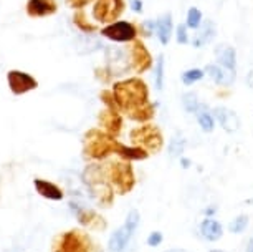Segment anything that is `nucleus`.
Instances as JSON below:
<instances>
[{"mask_svg": "<svg viewBox=\"0 0 253 252\" xmlns=\"http://www.w3.org/2000/svg\"><path fill=\"white\" fill-rule=\"evenodd\" d=\"M113 95L119 111L129 120L137 123H147L154 118V104L149 101V90L141 78H127L114 83Z\"/></svg>", "mask_w": 253, "mask_h": 252, "instance_id": "f257e3e1", "label": "nucleus"}, {"mask_svg": "<svg viewBox=\"0 0 253 252\" xmlns=\"http://www.w3.org/2000/svg\"><path fill=\"white\" fill-rule=\"evenodd\" d=\"M83 181L89 189L93 201L101 207H109L114 199V189L109 183L103 164H88L83 171Z\"/></svg>", "mask_w": 253, "mask_h": 252, "instance_id": "f03ea898", "label": "nucleus"}, {"mask_svg": "<svg viewBox=\"0 0 253 252\" xmlns=\"http://www.w3.org/2000/svg\"><path fill=\"white\" fill-rule=\"evenodd\" d=\"M118 140L103 130H89L83 140V154L88 159H104L109 154H116Z\"/></svg>", "mask_w": 253, "mask_h": 252, "instance_id": "7ed1b4c3", "label": "nucleus"}, {"mask_svg": "<svg viewBox=\"0 0 253 252\" xmlns=\"http://www.w3.org/2000/svg\"><path fill=\"white\" fill-rule=\"evenodd\" d=\"M104 171H106V176L113 189L118 194H126L132 191L136 184V176L129 161H111V163L104 164Z\"/></svg>", "mask_w": 253, "mask_h": 252, "instance_id": "20e7f679", "label": "nucleus"}, {"mask_svg": "<svg viewBox=\"0 0 253 252\" xmlns=\"http://www.w3.org/2000/svg\"><path fill=\"white\" fill-rule=\"evenodd\" d=\"M129 140L132 146H139V148L146 150L147 153H159L164 146V138L157 126L151 125V123H144V125L134 128L129 133Z\"/></svg>", "mask_w": 253, "mask_h": 252, "instance_id": "39448f33", "label": "nucleus"}, {"mask_svg": "<svg viewBox=\"0 0 253 252\" xmlns=\"http://www.w3.org/2000/svg\"><path fill=\"white\" fill-rule=\"evenodd\" d=\"M139 221H141V216L136 209L129 211V214L126 216V221L124 224L116 229L109 237V242H108V249L111 252H124V249L129 244V241L132 239L134 232L139 226Z\"/></svg>", "mask_w": 253, "mask_h": 252, "instance_id": "423d86ee", "label": "nucleus"}, {"mask_svg": "<svg viewBox=\"0 0 253 252\" xmlns=\"http://www.w3.org/2000/svg\"><path fill=\"white\" fill-rule=\"evenodd\" d=\"M53 252H89V239L81 231H68L55 239Z\"/></svg>", "mask_w": 253, "mask_h": 252, "instance_id": "0eeeda50", "label": "nucleus"}, {"mask_svg": "<svg viewBox=\"0 0 253 252\" xmlns=\"http://www.w3.org/2000/svg\"><path fill=\"white\" fill-rule=\"evenodd\" d=\"M104 55H106V70L111 77H123L129 70H132L127 50H123L119 47H108Z\"/></svg>", "mask_w": 253, "mask_h": 252, "instance_id": "6e6552de", "label": "nucleus"}, {"mask_svg": "<svg viewBox=\"0 0 253 252\" xmlns=\"http://www.w3.org/2000/svg\"><path fill=\"white\" fill-rule=\"evenodd\" d=\"M124 0H96L93 7V17L99 23H114L124 12Z\"/></svg>", "mask_w": 253, "mask_h": 252, "instance_id": "1a4fd4ad", "label": "nucleus"}, {"mask_svg": "<svg viewBox=\"0 0 253 252\" xmlns=\"http://www.w3.org/2000/svg\"><path fill=\"white\" fill-rule=\"evenodd\" d=\"M101 37H106V39L118 42V44H126V42L136 40L137 28L131 22H114L101 28Z\"/></svg>", "mask_w": 253, "mask_h": 252, "instance_id": "9d476101", "label": "nucleus"}, {"mask_svg": "<svg viewBox=\"0 0 253 252\" xmlns=\"http://www.w3.org/2000/svg\"><path fill=\"white\" fill-rule=\"evenodd\" d=\"M70 209L73 211V214L76 216V219H78L81 226H86L88 229H91V231L106 229V221H104L96 211H93V209L83 206V204H80V202H73V201L70 202Z\"/></svg>", "mask_w": 253, "mask_h": 252, "instance_id": "9b49d317", "label": "nucleus"}, {"mask_svg": "<svg viewBox=\"0 0 253 252\" xmlns=\"http://www.w3.org/2000/svg\"><path fill=\"white\" fill-rule=\"evenodd\" d=\"M129 58H131V68L136 73H146L147 70L152 68V56L149 50L146 49V45L141 40H134L129 47Z\"/></svg>", "mask_w": 253, "mask_h": 252, "instance_id": "f8f14e48", "label": "nucleus"}, {"mask_svg": "<svg viewBox=\"0 0 253 252\" xmlns=\"http://www.w3.org/2000/svg\"><path fill=\"white\" fill-rule=\"evenodd\" d=\"M7 82H8V87H10L13 95H25L38 87V82L32 77V75L25 73V71H18V70L8 71Z\"/></svg>", "mask_w": 253, "mask_h": 252, "instance_id": "ddd939ff", "label": "nucleus"}, {"mask_svg": "<svg viewBox=\"0 0 253 252\" xmlns=\"http://www.w3.org/2000/svg\"><path fill=\"white\" fill-rule=\"evenodd\" d=\"M98 121H99V125H101L103 131H106L108 135H111L114 138H118L119 135H121V130H123L121 111L104 108L103 111H99Z\"/></svg>", "mask_w": 253, "mask_h": 252, "instance_id": "4468645a", "label": "nucleus"}, {"mask_svg": "<svg viewBox=\"0 0 253 252\" xmlns=\"http://www.w3.org/2000/svg\"><path fill=\"white\" fill-rule=\"evenodd\" d=\"M212 115L227 133H235L240 128V120H238L237 113L225 106H215L212 110Z\"/></svg>", "mask_w": 253, "mask_h": 252, "instance_id": "2eb2a0df", "label": "nucleus"}, {"mask_svg": "<svg viewBox=\"0 0 253 252\" xmlns=\"http://www.w3.org/2000/svg\"><path fill=\"white\" fill-rule=\"evenodd\" d=\"M56 8H58V5H56L55 0H28L27 2V13L32 18L53 15Z\"/></svg>", "mask_w": 253, "mask_h": 252, "instance_id": "dca6fc26", "label": "nucleus"}, {"mask_svg": "<svg viewBox=\"0 0 253 252\" xmlns=\"http://www.w3.org/2000/svg\"><path fill=\"white\" fill-rule=\"evenodd\" d=\"M205 73L215 82L218 87H230L235 82V71L223 68L218 63H209L205 66Z\"/></svg>", "mask_w": 253, "mask_h": 252, "instance_id": "f3484780", "label": "nucleus"}, {"mask_svg": "<svg viewBox=\"0 0 253 252\" xmlns=\"http://www.w3.org/2000/svg\"><path fill=\"white\" fill-rule=\"evenodd\" d=\"M33 186H35L37 193L40 194L42 198L48 199V201H61L65 198V193L56 186L55 183L45 181V179H33Z\"/></svg>", "mask_w": 253, "mask_h": 252, "instance_id": "a211bd4d", "label": "nucleus"}, {"mask_svg": "<svg viewBox=\"0 0 253 252\" xmlns=\"http://www.w3.org/2000/svg\"><path fill=\"white\" fill-rule=\"evenodd\" d=\"M215 56L220 66L230 71H237V51L233 47L225 44L215 47Z\"/></svg>", "mask_w": 253, "mask_h": 252, "instance_id": "6ab92c4d", "label": "nucleus"}, {"mask_svg": "<svg viewBox=\"0 0 253 252\" xmlns=\"http://www.w3.org/2000/svg\"><path fill=\"white\" fill-rule=\"evenodd\" d=\"M199 231H200V236H202L205 241H210V242H215L223 236L222 224L218 221L212 219V217H207V219H204L200 222Z\"/></svg>", "mask_w": 253, "mask_h": 252, "instance_id": "aec40b11", "label": "nucleus"}, {"mask_svg": "<svg viewBox=\"0 0 253 252\" xmlns=\"http://www.w3.org/2000/svg\"><path fill=\"white\" fill-rule=\"evenodd\" d=\"M213 37H215V25H213L212 20H205L202 25L197 28V33H195V37L192 40V45L195 49H200V47H204L205 44L212 42Z\"/></svg>", "mask_w": 253, "mask_h": 252, "instance_id": "412c9836", "label": "nucleus"}, {"mask_svg": "<svg viewBox=\"0 0 253 252\" xmlns=\"http://www.w3.org/2000/svg\"><path fill=\"white\" fill-rule=\"evenodd\" d=\"M156 35L159 37V42L162 45H167L172 35V15L164 13L156 20Z\"/></svg>", "mask_w": 253, "mask_h": 252, "instance_id": "4be33fe9", "label": "nucleus"}, {"mask_svg": "<svg viewBox=\"0 0 253 252\" xmlns=\"http://www.w3.org/2000/svg\"><path fill=\"white\" fill-rule=\"evenodd\" d=\"M116 154L124 161H142L149 156V153L146 150L139 148V146H126L123 143H118Z\"/></svg>", "mask_w": 253, "mask_h": 252, "instance_id": "5701e85b", "label": "nucleus"}, {"mask_svg": "<svg viewBox=\"0 0 253 252\" xmlns=\"http://www.w3.org/2000/svg\"><path fill=\"white\" fill-rule=\"evenodd\" d=\"M103 44L98 40V37L91 35V33H84V35L78 37V40H76V51H78L80 55L93 53V51L99 50Z\"/></svg>", "mask_w": 253, "mask_h": 252, "instance_id": "b1692460", "label": "nucleus"}, {"mask_svg": "<svg viewBox=\"0 0 253 252\" xmlns=\"http://www.w3.org/2000/svg\"><path fill=\"white\" fill-rule=\"evenodd\" d=\"M195 116H197V121L200 128H202V131L205 133H212L213 128H215V120H213V115L209 111L207 104L200 103L197 111H195Z\"/></svg>", "mask_w": 253, "mask_h": 252, "instance_id": "393cba45", "label": "nucleus"}, {"mask_svg": "<svg viewBox=\"0 0 253 252\" xmlns=\"http://www.w3.org/2000/svg\"><path fill=\"white\" fill-rule=\"evenodd\" d=\"M185 150V140L182 136H172L169 141V146H167V151H169L170 158H182V153Z\"/></svg>", "mask_w": 253, "mask_h": 252, "instance_id": "a878e982", "label": "nucleus"}, {"mask_svg": "<svg viewBox=\"0 0 253 252\" xmlns=\"http://www.w3.org/2000/svg\"><path fill=\"white\" fill-rule=\"evenodd\" d=\"M73 22H75V25L78 27L83 33H94V32L98 30L96 25H93V23L88 22V18H86V15H84L83 10H80V12L75 13Z\"/></svg>", "mask_w": 253, "mask_h": 252, "instance_id": "bb28decb", "label": "nucleus"}, {"mask_svg": "<svg viewBox=\"0 0 253 252\" xmlns=\"http://www.w3.org/2000/svg\"><path fill=\"white\" fill-rule=\"evenodd\" d=\"M154 87L157 92L164 88V55L157 56L156 66H154Z\"/></svg>", "mask_w": 253, "mask_h": 252, "instance_id": "cd10ccee", "label": "nucleus"}, {"mask_svg": "<svg viewBox=\"0 0 253 252\" xmlns=\"http://www.w3.org/2000/svg\"><path fill=\"white\" fill-rule=\"evenodd\" d=\"M205 71L200 70V68H190V70H185L182 73V83L187 85V87H190V85L197 83L200 82V80L204 78Z\"/></svg>", "mask_w": 253, "mask_h": 252, "instance_id": "c85d7f7f", "label": "nucleus"}, {"mask_svg": "<svg viewBox=\"0 0 253 252\" xmlns=\"http://www.w3.org/2000/svg\"><path fill=\"white\" fill-rule=\"evenodd\" d=\"M247 226H248V216L240 214V216H237L235 219L228 224V231H230L232 234H242V232L247 229Z\"/></svg>", "mask_w": 253, "mask_h": 252, "instance_id": "c756f323", "label": "nucleus"}, {"mask_svg": "<svg viewBox=\"0 0 253 252\" xmlns=\"http://www.w3.org/2000/svg\"><path fill=\"white\" fill-rule=\"evenodd\" d=\"M185 25L189 28H192V30H197V28L202 25V12L199 10V8H189L187 12V22H185Z\"/></svg>", "mask_w": 253, "mask_h": 252, "instance_id": "7c9ffc66", "label": "nucleus"}, {"mask_svg": "<svg viewBox=\"0 0 253 252\" xmlns=\"http://www.w3.org/2000/svg\"><path fill=\"white\" fill-rule=\"evenodd\" d=\"M182 104H184V108H185V111H187V113H195L200 103L197 100V95H195L194 92H189V93H184Z\"/></svg>", "mask_w": 253, "mask_h": 252, "instance_id": "2f4dec72", "label": "nucleus"}, {"mask_svg": "<svg viewBox=\"0 0 253 252\" xmlns=\"http://www.w3.org/2000/svg\"><path fill=\"white\" fill-rule=\"evenodd\" d=\"M142 37H151L156 32V20H144L139 27Z\"/></svg>", "mask_w": 253, "mask_h": 252, "instance_id": "473e14b6", "label": "nucleus"}, {"mask_svg": "<svg viewBox=\"0 0 253 252\" xmlns=\"http://www.w3.org/2000/svg\"><path fill=\"white\" fill-rule=\"evenodd\" d=\"M187 25H184V23H180V25L177 27V33H175V39H177L179 44H189V33H187Z\"/></svg>", "mask_w": 253, "mask_h": 252, "instance_id": "72a5a7b5", "label": "nucleus"}, {"mask_svg": "<svg viewBox=\"0 0 253 252\" xmlns=\"http://www.w3.org/2000/svg\"><path fill=\"white\" fill-rule=\"evenodd\" d=\"M162 241H164V236H162V232H159V231H154V232H151V234L147 236V246H149V247L161 246Z\"/></svg>", "mask_w": 253, "mask_h": 252, "instance_id": "f704fd0d", "label": "nucleus"}, {"mask_svg": "<svg viewBox=\"0 0 253 252\" xmlns=\"http://www.w3.org/2000/svg\"><path fill=\"white\" fill-rule=\"evenodd\" d=\"M93 0H66V3L71 7V8H78V10H81L83 7H86L88 3H91Z\"/></svg>", "mask_w": 253, "mask_h": 252, "instance_id": "c9c22d12", "label": "nucleus"}, {"mask_svg": "<svg viewBox=\"0 0 253 252\" xmlns=\"http://www.w3.org/2000/svg\"><path fill=\"white\" fill-rule=\"evenodd\" d=\"M129 2H131V8H132V10L137 12V13L142 12V2H141V0H129Z\"/></svg>", "mask_w": 253, "mask_h": 252, "instance_id": "e433bc0d", "label": "nucleus"}, {"mask_svg": "<svg viewBox=\"0 0 253 252\" xmlns=\"http://www.w3.org/2000/svg\"><path fill=\"white\" fill-rule=\"evenodd\" d=\"M215 211H217V207H207V209H204V214H205V216H207V217H210V216H213V214H215Z\"/></svg>", "mask_w": 253, "mask_h": 252, "instance_id": "4c0bfd02", "label": "nucleus"}, {"mask_svg": "<svg viewBox=\"0 0 253 252\" xmlns=\"http://www.w3.org/2000/svg\"><path fill=\"white\" fill-rule=\"evenodd\" d=\"M180 164H182V168L184 169H187V168H190V159H187V158H180Z\"/></svg>", "mask_w": 253, "mask_h": 252, "instance_id": "58836bf2", "label": "nucleus"}, {"mask_svg": "<svg viewBox=\"0 0 253 252\" xmlns=\"http://www.w3.org/2000/svg\"><path fill=\"white\" fill-rule=\"evenodd\" d=\"M247 85H248L250 88H253V70L247 75Z\"/></svg>", "mask_w": 253, "mask_h": 252, "instance_id": "ea45409f", "label": "nucleus"}, {"mask_svg": "<svg viewBox=\"0 0 253 252\" xmlns=\"http://www.w3.org/2000/svg\"><path fill=\"white\" fill-rule=\"evenodd\" d=\"M245 252H253V237L247 242V249H245Z\"/></svg>", "mask_w": 253, "mask_h": 252, "instance_id": "a19ab883", "label": "nucleus"}, {"mask_svg": "<svg viewBox=\"0 0 253 252\" xmlns=\"http://www.w3.org/2000/svg\"><path fill=\"white\" fill-rule=\"evenodd\" d=\"M166 252H187L185 249H169V251H166Z\"/></svg>", "mask_w": 253, "mask_h": 252, "instance_id": "79ce46f5", "label": "nucleus"}, {"mask_svg": "<svg viewBox=\"0 0 253 252\" xmlns=\"http://www.w3.org/2000/svg\"><path fill=\"white\" fill-rule=\"evenodd\" d=\"M209 252H227V251H222V249H213V251H209Z\"/></svg>", "mask_w": 253, "mask_h": 252, "instance_id": "37998d69", "label": "nucleus"}]
</instances>
